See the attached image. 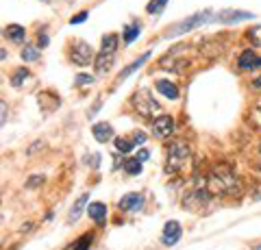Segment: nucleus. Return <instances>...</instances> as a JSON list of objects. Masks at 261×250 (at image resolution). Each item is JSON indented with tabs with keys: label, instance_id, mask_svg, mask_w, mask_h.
<instances>
[{
	"label": "nucleus",
	"instance_id": "1",
	"mask_svg": "<svg viewBox=\"0 0 261 250\" xmlns=\"http://www.w3.org/2000/svg\"><path fill=\"white\" fill-rule=\"evenodd\" d=\"M207 189L211 196H237L241 192V181L228 163H218L207 176Z\"/></svg>",
	"mask_w": 261,
	"mask_h": 250
},
{
	"label": "nucleus",
	"instance_id": "2",
	"mask_svg": "<svg viewBox=\"0 0 261 250\" xmlns=\"http://www.w3.org/2000/svg\"><path fill=\"white\" fill-rule=\"evenodd\" d=\"M192 163V155H189L187 144L183 142H172L168 146V161H166V174H183Z\"/></svg>",
	"mask_w": 261,
	"mask_h": 250
},
{
	"label": "nucleus",
	"instance_id": "3",
	"mask_svg": "<svg viewBox=\"0 0 261 250\" xmlns=\"http://www.w3.org/2000/svg\"><path fill=\"white\" fill-rule=\"evenodd\" d=\"M213 18V13H211V9H205V11H198V13H194V16H189V18H185L183 22H179L176 26H172L168 33H166V37L168 39H172V37H179V35H185V33H189V31H194V29H198V26H202V24H207L209 20Z\"/></svg>",
	"mask_w": 261,
	"mask_h": 250
},
{
	"label": "nucleus",
	"instance_id": "4",
	"mask_svg": "<svg viewBox=\"0 0 261 250\" xmlns=\"http://www.w3.org/2000/svg\"><path fill=\"white\" fill-rule=\"evenodd\" d=\"M133 107L135 111L140 113L142 117H150V120H155V117H159L161 113V107H159V102L155 100L153 96H150V91L146 89H140L137 94L133 96Z\"/></svg>",
	"mask_w": 261,
	"mask_h": 250
},
{
	"label": "nucleus",
	"instance_id": "5",
	"mask_svg": "<svg viewBox=\"0 0 261 250\" xmlns=\"http://www.w3.org/2000/svg\"><path fill=\"white\" fill-rule=\"evenodd\" d=\"M70 59L78 65H89L91 59H94V55H91V48L89 44L85 42H74L70 46Z\"/></svg>",
	"mask_w": 261,
	"mask_h": 250
},
{
	"label": "nucleus",
	"instance_id": "6",
	"mask_svg": "<svg viewBox=\"0 0 261 250\" xmlns=\"http://www.w3.org/2000/svg\"><path fill=\"white\" fill-rule=\"evenodd\" d=\"M153 133H155V137H159V140H168V137L174 133L172 115L161 113L159 117H155V120H153Z\"/></svg>",
	"mask_w": 261,
	"mask_h": 250
},
{
	"label": "nucleus",
	"instance_id": "7",
	"mask_svg": "<svg viewBox=\"0 0 261 250\" xmlns=\"http://www.w3.org/2000/svg\"><path fill=\"white\" fill-rule=\"evenodd\" d=\"M254 16L248 11H237V9H224L220 13H215L213 20L220 24H235V22H244V20H252Z\"/></svg>",
	"mask_w": 261,
	"mask_h": 250
},
{
	"label": "nucleus",
	"instance_id": "8",
	"mask_svg": "<svg viewBox=\"0 0 261 250\" xmlns=\"http://www.w3.org/2000/svg\"><path fill=\"white\" fill-rule=\"evenodd\" d=\"M181 224L176 220H170V222H166V226H163V235H161V241L166 246H174L176 241L181 239Z\"/></svg>",
	"mask_w": 261,
	"mask_h": 250
},
{
	"label": "nucleus",
	"instance_id": "9",
	"mask_svg": "<svg viewBox=\"0 0 261 250\" xmlns=\"http://www.w3.org/2000/svg\"><path fill=\"white\" fill-rule=\"evenodd\" d=\"M144 205V196L137 194V192H130V194H124L120 202H117V207L122 209V211H137V209H142Z\"/></svg>",
	"mask_w": 261,
	"mask_h": 250
},
{
	"label": "nucleus",
	"instance_id": "10",
	"mask_svg": "<svg viewBox=\"0 0 261 250\" xmlns=\"http://www.w3.org/2000/svg\"><path fill=\"white\" fill-rule=\"evenodd\" d=\"M155 89L159 91L161 96H166L168 100H176V98H179V87H176L172 81H168V78H157Z\"/></svg>",
	"mask_w": 261,
	"mask_h": 250
},
{
	"label": "nucleus",
	"instance_id": "11",
	"mask_svg": "<svg viewBox=\"0 0 261 250\" xmlns=\"http://www.w3.org/2000/svg\"><path fill=\"white\" fill-rule=\"evenodd\" d=\"M237 65L241 70H257V68H261V57L254 55L252 50H244L237 59Z\"/></svg>",
	"mask_w": 261,
	"mask_h": 250
},
{
	"label": "nucleus",
	"instance_id": "12",
	"mask_svg": "<svg viewBox=\"0 0 261 250\" xmlns=\"http://www.w3.org/2000/svg\"><path fill=\"white\" fill-rule=\"evenodd\" d=\"M91 135H94V140L96 142H109L111 137H113V129H111V124L109 122H96L94 127H91Z\"/></svg>",
	"mask_w": 261,
	"mask_h": 250
},
{
	"label": "nucleus",
	"instance_id": "13",
	"mask_svg": "<svg viewBox=\"0 0 261 250\" xmlns=\"http://www.w3.org/2000/svg\"><path fill=\"white\" fill-rule=\"evenodd\" d=\"M113 57H115V52H102V50L96 55V74L98 76L107 74V72L111 70V65H113Z\"/></svg>",
	"mask_w": 261,
	"mask_h": 250
},
{
	"label": "nucleus",
	"instance_id": "14",
	"mask_svg": "<svg viewBox=\"0 0 261 250\" xmlns=\"http://www.w3.org/2000/svg\"><path fill=\"white\" fill-rule=\"evenodd\" d=\"M87 215L96 222L98 226H102L104 222H107V207H104L102 202H91V205L87 207Z\"/></svg>",
	"mask_w": 261,
	"mask_h": 250
},
{
	"label": "nucleus",
	"instance_id": "15",
	"mask_svg": "<svg viewBox=\"0 0 261 250\" xmlns=\"http://www.w3.org/2000/svg\"><path fill=\"white\" fill-rule=\"evenodd\" d=\"M5 37L9 39V42H24V37H26V31H24V26H20V24H9L5 29Z\"/></svg>",
	"mask_w": 261,
	"mask_h": 250
},
{
	"label": "nucleus",
	"instance_id": "16",
	"mask_svg": "<svg viewBox=\"0 0 261 250\" xmlns=\"http://www.w3.org/2000/svg\"><path fill=\"white\" fill-rule=\"evenodd\" d=\"M87 198L89 196L87 194H83V196H78V200L72 205V209H70V222H76L78 218H81V213H83V209H85V205H87Z\"/></svg>",
	"mask_w": 261,
	"mask_h": 250
},
{
	"label": "nucleus",
	"instance_id": "17",
	"mask_svg": "<svg viewBox=\"0 0 261 250\" xmlns=\"http://www.w3.org/2000/svg\"><path fill=\"white\" fill-rule=\"evenodd\" d=\"M148 59H150V50H148V52H144V55H142L140 59H135V61H133V63H128V65H126V68H124V70L120 72V78H126L128 74H133V72H135L137 68H142V65H144V63H146V61H148Z\"/></svg>",
	"mask_w": 261,
	"mask_h": 250
},
{
	"label": "nucleus",
	"instance_id": "18",
	"mask_svg": "<svg viewBox=\"0 0 261 250\" xmlns=\"http://www.w3.org/2000/svg\"><path fill=\"white\" fill-rule=\"evenodd\" d=\"M122 168L126 170V172H128L130 176L142 174V161L137 159V157H133V159H126V161H122Z\"/></svg>",
	"mask_w": 261,
	"mask_h": 250
},
{
	"label": "nucleus",
	"instance_id": "19",
	"mask_svg": "<svg viewBox=\"0 0 261 250\" xmlns=\"http://www.w3.org/2000/svg\"><path fill=\"white\" fill-rule=\"evenodd\" d=\"M140 33H142V26L137 24V22H133V24H128L126 29H124V42H126V44L130 46V44H133L135 39H137V35H140Z\"/></svg>",
	"mask_w": 261,
	"mask_h": 250
},
{
	"label": "nucleus",
	"instance_id": "20",
	"mask_svg": "<svg viewBox=\"0 0 261 250\" xmlns=\"http://www.w3.org/2000/svg\"><path fill=\"white\" fill-rule=\"evenodd\" d=\"M113 144H115L117 153H124V155L130 153V150L135 148V142H133V140H126V137H115Z\"/></svg>",
	"mask_w": 261,
	"mask_h": 250
},
{
	"label": "nucleus",
	"instance_id": "21",
	"mask_svg": "<svg viewBox=\"0 0 261 250\" xmlns=\"http://www.w3.org/2000/svg\"><path fill=\"white\" fill-rule=\"evenodd\" d=\"M29 76H31V72L26 70V68H18L16 72H13V76H11V85H13V87H22V83Z\"/></svg>",
	"mask_w": 261,
	"mask_h": 250
},
{
	"label": "nucleus",
	"instance_id": "22",
	"mask_svg": "<svg viewBox=\"0 0 261 250\" xmlns=\"http://www.w3.org/2000/svg\"><path fill=\"white\" fill-rule=\"evenodd\" d=\"M183 65H185L183 59H174V57H163L161 59V68H168V70H174V72L183 70Z\"/></svg>",
	"mask_w": 261,
	"mask_h": 250
},
{
	"label": "nucleus",
	"instance_id": "23",
	"mask_svg": "<svg viewBox=\"0 0 261 250\" xmlns=\"http://www.w3.org/2000/svg\"><path fill=\"white\" fill-rule=\"evenodd\" d=\"M91 241H94V235L87 233V235H83V237L78 239V241H74V244H72V250H89Z\"/></svg>",
	"mask_w": 261,
	"mask_h": 250
},
{
	"label": "nucleus",
	"instance_id": "24",
	"mask_svg": "<svg viewBox=\"0 0 261 250\" xmlns=\"http://www.w3.org/2000/svg\"><path fill=\"white\" fill-rule=\"evenodd\" d=\"M39 57V50L35 48V46H24L22 48V59L24 61H37Z\"/></svg>",
	"mask_w": 261,
	"mask_h": 250
},
{
	"label": "nucleus",
	"instance_id": "25",
	"mask_svg": "<svg viewBox=\"0 0 261 250\" xmlns=\"http://www.w3.org/2000/svg\"><path fill=\"white\" fill-rule=\"evenodd\" d=\"M168 3H170V0H150V3L146 5V11H148V13H153V16H155V13L163 11V7H166Z\"/></svg>",
	"mask_w": 261,
	"mask_h": 250
},
{
	"label": "nucleus",
	"instance_id": "26",
	"mask_svg": "<svg viewBox=\"0 0 261 250\" xmlns=\"http://www.w3.org/2000/svg\"><path fill=\"white\" fill-rule=\"evenodd\" d=\"M44 181H46V176H42V174H33L31 179L26 181V187H29V189L39 187V185H44Z\"/></svg>",
	"mask_w": 261,
	"mask_h": 250
},
{
	"label": "nucleus",
	"instance_id": "27",
	"mask_svg": "<svg viewBox=\"0 0 261 250\" xmlns=\"http://www.w3.org/2000/svg\"><path fill=\"white\" fill-rule=\"evenodd\" d=\"M96 81V76H89V74H78L76 76V85H91Z\"/></svg>",
	"mask_w": 261,
	"mask_h": 250
},
{
	"label": "nucleus",
	"instance_id": "28",
	"mask_svg": "<svg viewBox=\"0 0 261 250\" xmlns=\"http://www.w3.org/2000/svg\"><path fill=\"white\" fill-rule=\"evenodd\" d=\"M87 16H89V13H87V11H81V13H76V16H74V18H72V20H70V24H72V26H76V24H81V22H85V20H87Z\"/></svg>",
	"mask_w": 261,
	"mask_h": 250
},
{
	"label": "nucleus",
	"instance_id": "29",
	"mask_svg": "<svg viewBox=\"0 0 261 250\" xmlns=\"http://www.w3.org/2000/svg\"><path fill=\"white\" fill-rule=\"evenodd\" d=\"M0 111H3V113H0V122H3V127L7 124V102L3 100L0 102Z\"/></svg>",
	"mask_w": 261,
	"mask_h": 250
},
{
	"label": "nucleus",
	"instance_id": "30",
	"mask_svg": "<svg viewBox=\"0 0 261 250\" xmlns=\"http://www.w3.org/2000/svg\"><path fill=\"white\" fill-rule=\"evenodd\" d=\"M137 159H140L142 163H144V161H148V159H150V153H148V150H146V148H142V150H140V153H137Z\"/></svg>",
	"mask_w": 261,
	"mask_h": 250
},
{
	"label": "nucleus",
	"instance_id": "31",
	"mask_svg": "<svg viewBox=\"0 0 261 250\" xmlns=\"http://www.w3.org/2000/svg\"><path fill=\"white\" fill-rule=\"evenodd\" d=\"M42 148H44V142H42V140H37V142H35V144H33V146L29 148V155L37 153V150H42Z\"/></svg>",
	"mask_w": 261,
	"mask_h": 250
},
{
	"label": "nucleus",
	"instance_id": "32",
	"mask_svg": "<svg viewBox=\"0 0 261 250\" xmlns=\"http://www.w3.org/2000/svg\"><path fill=\"white\" fill-rule=\"evenodd\" d=\"M46 46H48V35H39V42H37V48H46Z\"/></svg>",
	"mask_w": 261,
	"mask_h": 250
},
{
	"label": "nucleus",
	"instance_id": "33",
	"mask_svg": "<svg viewBox=\"0 0 261 250\" xmlns=\"http://www.w3.org/2000/svg\"><path fill=\"white\" fill-rule=\"evenodd\" d=\"M89 161H91V163H89L91 168H98V166H100V155H94V157H89Z\"/></svg>",
	"mask_w": 261,
	"mask_h": 250
},
{
	"label": "nucleus",
	"instance_id": "34",
	"mask_svg": "<svg viewBox=\"0 0 261 250\" xmlns=\"http://www.w3.org/2000/svg\"><path fill=\"white\" fill-rule=\"evenodd\" d=\"M133 142H135V144H144V142H146V135H144V133H135Z\"/></svg>",
	"mask_w": 261,
	"mask_h": 250
},
{
	"label": "nucleus",
	"instance_id": "35",
	"mask_svg": "<svg viewBox=\"0 0 261 250\" xmlns=\"http://www.w3.org/2000/svg\"><path fill=\"white\" fill-rule=\"evenodd\" d=\"M252 85L259 89V87H261V76H259V78H254V81H252Z\"/></svg>",
	"mask_w": 261,
	"mask_h": 250
},
{
	"label": "nucleus",
	"instance_id": "36",
	"mask_svg": "<svg viewBox=\"0 0 261 250\" xmlns=\"http://www.w3.org/2000/svg\"><path fill=\"white\" fill-rule=\"evenodd\" d=\"M65 250H72V246H68V248H65Z\"/></svg>",
	"mask_w": 261,
	"mask_h": 250
},
{
	"label": "nucleus",
	"instance_id": "37",
	"mask_svg": "<svg viewBox=\"0 0 261 250\" xmlns=\"http://www.w3.org/2000/svg\"><path fill=\"white\" fill-rule=\"evenodd\" d=\"M254 250H261V246H257V248H254Z\"/></svg>",
	"mask_w": 261,
	"mask_h": 250
},
{
	"label": "nucleus",
	"instance_id": "38",
	"mask_svg": "<svg viewBox=\"0 0 261 250\" xmlns=\"http://www.w3.org/2000/svg\"><path fill=\"white\" fill-rule=\"evenodd\" d=\"M259 111H261V107H259Z\"/></svg>",
	"mask_w": 261,
	"mask_h": 250
}]
</instances>
